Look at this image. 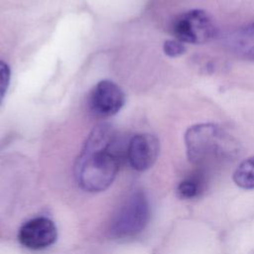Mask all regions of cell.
<instances>
[{
	"label": "cell",
	"instance_id": "cell-4",
	"mask_svg": "<svg viewBox=\"0 0 254 254\" xmlns=\"http://www.w3.org/2000/svg\"><path fill=\"white\" fill-rule=\"evenodd\" d=\"M175 38L182 43L204 44L214 38L216 27L212 17L205 11L193 9L177 16L172 25Z\"/></svg>",
	"mask_w": 254,
	"mask_h": 254
},
{
	"label": "cell",
	"instance_id": "cell-12",
	"mask_svg": "<svg viewBox=\"0 0 254 254\" xmlns=\"http://www.w3.org/2000/svg\"><path fill=\"white\" fill-rule=\"evenodd\" d=\"M10 67L9 65L0 61V103L2 102L6 91L9 86V81H10Z\"/></svg>",
	"mask_w": 254,
	"mask_h": 254
},
{
	"label": "cell",
	"instance_id": "cell-3",
	"mask_svg": "<svg viewBox=\"0 0 254 254\" xmlns=\"http://www.w3.org/2000/svg\"><path fill=\"white\" fill-rule=\"evenodd\" d=\"M150 217V206L142 191L132 194L115 214L110 224V234L115 238L132 237L140 233Z\"/></svg>",
	"mask_w": 254,
	"mask_h": 254
},
{
	"label": "cell",
	"instance_id": "cell-8",
	"mask_svg": "<svg viewBox=\"0 0 254 254\" xmlns=\"http://www.w3.org/2000/svg\"><path fill=\"white\" fill-rule=\"evenodd\" d=\"M231 47L240 58L254 62V22L235 33L232 37Z\"/></svg>",
	"mask_w": 254,
	"mask_h": 254
},
{
	"label": "cell",
	"instance_id": "cell-2",
	"mask_svg": "<svg viewBox=\"0 0 254 254\" xmlns=\"http://www.w3.org/2000/svg\"><path fill=\"white\" fill-rule=\"evenodd\" d=\"M185 143L189 161L198 166L229 159L238 150L236 141L213 123H201L189 128Z\"/></svg>",
	"mask_w": 254,
	"mask_h": 254
},
{
	"label": "cell",
	"instance_id": "cell-1",
	"mask_svg": "<svg viewBox=\"0 0 254 254\" xmlns=\"http://www.w3.org/2000/svg\"><path fill=\"white\" fill-rule=\"evenodd\" d=\"M121 157L122 147L116 130L107 123L95 126L74 165L78 186L91 192L107 189L116 177Z\"/></svg>",
	"mask_w": 254,
	"mask_h": 254
},
{
	"label": "cell",
	"instance_id": "cell-9",
	"mask_svg": "<svg viewBox=\"0 0 254 254\" xmlns=\"http://www.w3.org/2000/svg\"><path fill=\"white\" fill-rule=\"evenodd\" d=\"M236 186L245 190L254 189V156L242 161L233 173Z\"/></svg>",
	"mask_w": 254,
	"mask_h": 254
},
{
	"label": "cell",
	"instance_id": "cell-11",
	"mask_svg": "<svg viewBox=\"0 0 254 254\" xmlns=\"http://www.w3.org/2000/svg\"><path fill=\"white\" fill-rule=\"evenodd\" d=\"M164 52L167 56L171 58H176L183 55L186 52V47L184 43L179 40H168L164 43L163 46Z\"/></svg>",
	"mask_w": 254,
	"mask_h": 254
},
{
	"label": "cell",
	"instance_id": "cell-5",
	"mask_svg": "<svg viewBox=\"0 0 254 254\" xmlns=\"http://www.w3.org/2000/svg\"><path fill=\"white\" fill-rule=\"evenodd\" d=\"M122 89L111 80H101L90 90L87 104L90 112L97 118L115 115L124 105Z\"/></svg>",
	"mask_w": 254,
	"mask_h": 254
},
{
	"label": "cell",
	"instance_id": "cell-7",
	"mask_svg": "<svg viewBox=\"0 0 254 254\" xmlns=\"http://www.w3.org/2000/svg\"><path fill=\"white\" fill-rule=\"evenodd\" d=\"M58 236L55 223L47 217H36L19 229V242L26 248L40 250L52 245Z\"/></svg>",
	"mask_w": 254,
	"mask_h": 254
},
{
	"label": "cell",
	"instance_id": "cell-10",
	"mask_svg": "<svg viewBox=\"0 0 254 254\" xmlns=\"http://www.w3.org/2000/svg\"><path fill=\"white\" fill-rule=\"evenodd\" d=\"M203 183L201 179L191 177L181 182L177 188V194L184 199L193 198L202 191Z\"/></svg>",
	"mask_w": 254,
	"mask_h": 254
},
{
	"label": "cell",
	"instance_id": "cell-6",
	"mask_svg": "<svg viewBox=\"0 0 254 254\" xmlns=\"http://www.w3.org/2000/svg\"><path fill=\"white\" fill-rule=\"evenodd\" d=\"M160 152V143L152 134L142 133L133 136L126 149V157L130 166L143 172L150 169L156 162Z\"/></svg>",
	"mask_w": 254,
	"mask_h": 254
}]
</instances>
